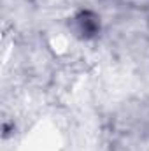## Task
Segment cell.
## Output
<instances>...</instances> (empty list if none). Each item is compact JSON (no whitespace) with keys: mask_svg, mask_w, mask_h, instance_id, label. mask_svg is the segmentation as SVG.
<instances>
[{"mask_svg":"<svg viewBox=\"0 0 149 151\" xmlns=\"http://www.w3.org/2000/svg\"><path fill=\"white\" fill-rule=\"evenodd\" d=\"M77 21H79V28H81V32H82L84 35H93V34L98 30V21H97V18H95L93 14H90V12H82Z\"/></svg>","mask_w":149,"mask_h":151,"instance_id":"1","label":"cell"}]
</instances>
